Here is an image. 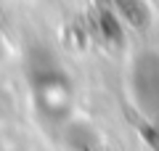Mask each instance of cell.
I'll use <instances>...</instances> for the list:
<instances>
[{"label": "cell", "instance_id": "6da1fadb", "mask_svg": "<svg viewBox=\"0 0 159 151\" xmlns=\"http://www.w3.org/2000/svg\"><path fill=\"white\" fill-rule=\"evenodd\" d=\"M29 85L37 103V112L51 122H61L72 109V85L69 77L53 61L34 64L29 69Z\"/></svg>", "mask_w": 159, "mask_h": 151}, {"label": "cell", "instance_id": "3957f363", "mask_svg": "<svg viewBox=\"0 0 159 151\" xmlns=\"http://www.w3.org/2000/svg\"><path fill=\"white\" fill-rule=\"evenodd\" d=\"M122 16L130 19V24H141V3L138 0H114Z\"/></svg>", "mask_w": 159, "mask_h": 151}, {"label": "cell", "instance_id": "7a4b0ae2", "mask_svg": "<svg viewBox=\"0 0 159 151\" xmlns=\"http://www.w3.org/2000/svg\"><path fill=\"white\" fill-rule=\"evenodd\" d=\"M130 88L138 109L148 117H159V56L143 53L135 58L130 72Z\"/></svg>", "mask_w": 159, "mask_h": 151}]
</instances>
